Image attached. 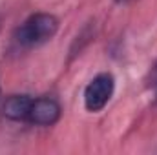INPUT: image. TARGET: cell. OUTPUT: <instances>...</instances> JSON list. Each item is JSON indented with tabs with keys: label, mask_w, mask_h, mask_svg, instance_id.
I'll return each instance as SVG.
<instances>
[{
	"label": "cell",
	"mask_w": 157,
	"mask_h": 155,
	"mask_svg": "<svg viewBox=\"0 0 157 155\" xmlns=\"http://www.w3.org/2000/svg\"><path fill=\"white\" fill-rule=\"evenodd\" d=\"M31 97L29 95H11L6 99L2 112L11 120H28V113L31 108Z\"/></svg>",
	"instance_id": "277c9868"
},
{
	"label": "cell",
	"mask_w": 157,
	"mask_h": 155,
	"mask_svg": "<svg viewBox=\"0 0 157 155\" xmlns=\"http://www.w3.org/2000/svg\"><path fill=\"white\" fill-rule=\"evenodd\" d=\"M60 119V106L51 97H40L31 100V108L28 113V122L37 126H51Z\"/></svg>",
	"instance_id": "3957f363"
},
{
	"label": "cell",
	"mask_w": 157,
	"mask_h": 155,
	"mask_svg": "<svg viewBox=\"0 0 157 155\" xmlns=\"http://www.w3.org/2000/svg\"><path fill=\"white\" fill-rule=\"evenodd\" d=\"M115 91V78L110 73H99L84 89V106L88 112H101Z\"/></svg>",
	"instance_id": "7a4b0ae2"
},
{
	"label": "cell",
	"mask_w": 157,
	"mask_h": 155,
	"mask_svg": "<svg viewBox=\"0 0 157 155\" xmlns=\"http://www.w3.org/2000/svg\"><path fill=\"white\" fill-rule=\"evenodd\" d=\"M115 2H119V4H128V2H132V0H115Z\"/></svg>",
	"instance_id": "5b68a950"
},
{
	"label": "cell",
	"mask_w": 157,
	"mask_h": 155,
	"mask_svg": "<svg viewBox=\"0 0 157 155\" xmlns=\"http://www.w3.org/2000/svg\"><path fill=\"white\" fill-rule=\"evenodd\" d=\"M59 20L51 13H35L28 17L15 31V40L22 47H37L55 37Z\"/></svg>",
	"instance_id": "6da1fadb"
}]
</instances>
